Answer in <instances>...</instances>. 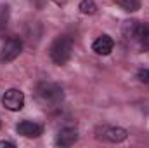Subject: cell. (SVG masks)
Instances as JSON below:
<instances>
[{
    "instance_id": "cell-1",
    "label": "cell",
    "mask_w": 149,
    "mask_h": 148,
    "mask_svg": "<svg viewBox=\"0 0 149 148\" xmlns=\"http://www.w3.org/2000/svg\"><path fill=\"white\" fill-rule=\"evenodd\" d=\"M35 98H37V101L43 108H54V106H57L63 101L64 94H63L61 85H57L56 82H49L47 80V82H40L37 85Z\"/></svg>"
},
{
    "instance_id": "cell-2",
    "label": "cell",
    "mask_w": 149,
    "mask_h": 148,
    "mask_svg": "<svg viewBox=\"0 0 149 148\" xmlns=\"http://www.w3.org/2000/svg\"><path fill=\"white\" fill-rule=\"evenodd\" d=\"M49 54H50V59L56 65H59V66L61 65H66L70 61L71 54H73V40L70 37H66V35L57 37L52 42Z\"/></svg>"
},
{
    "instance_id": "cell-3",
    "label": "cell",
    "mask_w": 149,
    "mask_h": 148,
    "mask_svg": "<svg viewBox=\"0 0 149 148\" xmlns=\"http://www.w3.org/2000/svg\"><path fill=\"white\" fill-rule=\"evenodd\" d=\"M123 33L127 38L137 40L144 49H149V23H139V21H125Z\"/></svg>"
},
{
    "instance_id": "cell-4",
    "label": "cell",
    "mask_w": 149,
    "mask_h": 148,
    "mask_svg": "<svg viewBox=\"0 0 149 148\" xmlns=\"http://www.w3.org/2000/svg\"><path fill=\"white\" fill-rule=\"evenodd\" d=\"M21 51H23L21 38H17V37L7 38L3 42V45H2V51H0V61L2 63H10V61H14L21 54Z\"/></svg>"
},
{
    "instance_id": "cell-5",
    "label": "cell",
    "mask_w": 149,
    "mask_h": 148,
    "mask_svg": "<svg viewBox=\"0 0 149 148\" xmlns=\"http://www.w3.org/2000/svg\"><path fill=\"white\" fill-rule=\"evenodd\" d=\"M127 136H128V132L125 129H121V127H109V125L99 127L97 134H95L97 140L108 141V143H121V141L127 140Z\"/></svg>"
},
{
    "instance_id": "cell-6",
    "label": "cell",
    "mask_w": 149,
    "mask_h": 148,
    "mask_svg": "<svg viewBox=\"0 0 149 148\" xmlns=\"http://www.w3.org/2000/svg\"><path fill=\"white\" fill-rule=\"evenodd\" d=\"M2 105L10 111H19L24 106V94L19 89H9L2 96Z\"/></svg>"
},
{
    "instance_id": "cell-7",
    "label": "cell",
    "mask_w": 149,
    "mask_h": 148,
    "mask_svg": "<svg viewBox=\"0 0 149 148\" xmlns=\"http://www.w3.org/2000/svg\"><path fill=\"white\" fill-rule=\"evenodd\" d=\"M16 131H17V134H21L24 138H38L43 132V127L37 122H33V120H23V122L17 124Z\"/></svg>"
},
{
    "instance_id": "cell-8",
    "label": "cell",
    "mask_w": 149,
    "mask_h": 148,
    "mask_svg": "<svg viewBox=\"0 0 149 148\" xmlns=\"http://www.w3.org/2000/svg\"><path fill=\"white\" fill-rule=\"evenodd\" d=\"M113 47H114V40H113L109 35H101L99 38H95L94 44H92V51H94L95 54H99V56H108V54H111Z\"/></svg>"
},
{
    "instance_id": "cell-9",
    "label": "cell",
    "mask_w": 149,
    "mask_h": 148,
    "mask_svg": "<svg viewBox=\"0 0 149 148\" xmlns=\"http://www.w3.org/2000/svg\"><path fill=\"white\" fill-rule=\"evenodd\" d=\"M76 141H78V131L74 127H64V129H61L59 134H57V140H56V143L59 147H71Z\"/></svg>"
},
{
    "instance_id": "cell-10",
    "label": "cell",
    "mask_w": 149,
    "mask_h": 148,
    "mask_svg": "<svg viewBox=\"0 0 149 148\" xmlns=\"http://www.w3.org/2000/svg\"><path fill=\"white\" fill-rule=\"evenodd\" d=\"M78 9H80L81 14H85V16H92V14L97 12V4H95L94 0H81L80 5H78Z\"/></svg>"
},
{
    "instance_id": "cell-11",
    "label": "cell",
    "mask_w": 149,
    "mask_h": 148,
    "mask_svg": "<svg viewBox=\"0 0 149 148\" xmlns=\"http://www.w3.org/2000/svg\"><path fill=\"white\" fill-rule=\"evenodd\" d=\"M118 5H121L125 11L128 12H135L139 7H141V0H114Z\"/></svg>"
},
{
    "instance_id": "cell-12",
    "label": "cell",
    "mask_w": 149,
    "mask_h": 148,
    "mask_svg": "<svg viewBox=\"0 0 149 148\" xmlns=\"http://www.w3.org/2000/svg\"><path fill=\"white\" fill-rule=\"evenodd\" d=\"M137 78H139L142 84L149 85V70H141V72L137 73Z\"/></svg>"
},
{
    "instance_id": "cell-13",
    "label": "cell",
    "mask_w": 149,
    "mask_h": 148,
    "mask_svg": "<svg viewBox=\"0 0 149 148\" xmlns=\"http://www.w3.org/2000/svg\"><path fill=\"white\" fill-rule=\"evenodd\" d=\"M16 145L14 143H9V141H2L0 143V148H14Z\"/></svg>"
},
{
    "instance_id": "cell-14",
    "label": "cell",
    "mask_w": 149,
    "mask_h": 148,
    "mask_svg": "<svg viewBox=\"0 0 149 148\" xmlns=\"http://www.w3.org/2000/svg\"><path fill=\"white\" fill-rule=\"evenodd\" d=\"M52 2H54L56 5H59V7H63V5H66V2H68V0H52Z\"/></svg>"
},
{
    "instance_id": "cell-15",
    "label": "cell",
    "mask_w": 149,
    "mask_h": 148,
    "mask_svg": "<svg viewBox=\"0 0 149 148\" xmlns=\"http://www.w3.org/2000/svg\"><path fill=\"white\" fill-rule=\"evenodd\" d=\"M0 127H2V122H0Z\"/></svg>"
}]
</instances>
